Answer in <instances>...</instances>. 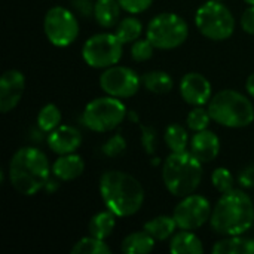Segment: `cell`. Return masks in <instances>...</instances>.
Masks as SVG:
<instances>
[{
  "mask_svg": "<svg viewBox=\"0 0 254 254\" xmlns=\"http://www.w3.org/2000/svg\"><path fill=\"white\" fill-rule=\"evenodd\" d=\"M179 91L185 103L193 107L208 104L213 97V88L210 80L198 71L186 73L180 80Z\"/></svg>",
  "mask_w": 254,
  "mask_h": 254,
  "instance_id": "cell-13",
  "label": "cell"
},
{
  "mask_svg": "<svg viewBox=\"0 0 254 254\" xmlns=\"http://www.w3.org/2000/svg\"><path fill=\"white\" fill-rule=\"evenodd\" d=\"M98 82L104 94L121 100L134 97L143 85L141 77L137 74L135 70L118 64L104 68L103 73L100 74Z\"/></svg>",
  "mask_w": 254,
  "mask_h": 254,
  "instance_id": "cell-11",
  "label": "cell"
},
{
  "mask_svg": "<svg viewBox=\"0 0 254 254\" xmlns=\"http://www.w3.org/2000/svg\"><path fill=\"white\" fill-rule=\"evenodd\" d=\"M127 150V140L124 138V135L121 134H113L103 146H101V152L104 156L107 158H118L121 155H124V152Z\"/></svg>",
  "mask_w": 254,
  "mask_h": 254,
  "instance_id": "cell-32",
  "label": "cell"
},
{
  "mask_svg": "<svg viewBox=\"0 0 254 254\" xmlns=\"http://www.w3.org/2000/svg\"><path fill=\"white\" fill-rule=\"evenodd\" d=\"M71 6L77 13H80L85 18H89L94 15L95 3L92 0H71Z\"/></svg>",
  "mask_w": 254,
  "mask_h": 254,
  "instance_id": "cell-35",
  "label": "cell"
},
{
  "mask_svg": "<svg viewBox=\"0 0 254 254\" xmlns=\"http://www.w3.org/2000/svg\"><path fill=\"white\" fill-rule=\"evenodd\" d=\"M170 252L174 254H201L204 253V246L199 237L192 231L182 229L171 237Z\"/></svg>",
  "mask_w": 254,
  "mask_h": 254,
  "instance_id": "cell-18",
  "label": "cell"
},
{
  "mask_svg": "<svg viewBox=\"0 0 254 254\" xmlns=\"http://www.w3.org/2000/svg\"><path fill=\"white\" fill-rule=\"evenodd\" d=\"M116 217L118 216L115 213H112L110 210L97 213L89 220V225H88L89 235L100 238V240H107L113 234V229L116 226Z\"/></svg>",
  "mask_w": 254,
  "mask_h": 254,
  "instance_id": "cell-23",
  "label": "cell"
},
{
  "mask_svg": "<svg viewBox=\"0 0 254 254\" xmlns=\"http://www.w3.org/2000/svg\"><path fill=\"white\" fill-rule=\"evenodd\" d=\"M155 46H153V43L147 39V37H144V39H137L135 42H132L131 43V58L134 60V61H137V63H144V61H147V60H150L152 57H153V52H155Z\"/></svg>",
  "mask_w": 254,
  "mask_h": 254,
  "instance_id": "cell-31",
  "label": "cell"
},
{
  "mask_svg": "<svg viewBox=\"0 0 254 254\" xmlns=\"http://www.w3.org/2000/svg\"><path fill=\"white\" fill-rule=\"evenodd\" d=\"M238 182L246 189L254 188V165H249L241 170V173L238 176Z\"/></svg>",
  "mask_w": 254,
  "mask_h": 254,
  "instance_id": "cell-37",
  "label": "cell"
},
{
  "mask_svg": "<svg viewBox=\"0 0 254 254\" xmlns=\"http://www.w3.org/2000/svg\"><path fill=\"white\" fill-rule=\"evenodd\" d=\"M211 185H213V188H214L217 192L226 193V192L235 189V188H234V185H235V177H234V174L231 173V170H228V168H225V167H219V168H216V170L213 171V174H211Z\"/></svg>",
  "mask_w": 254,
  "mask_h": 254,
  "instance_id": "cell-30",
  "label": "cell"
},
{
  "mask_svg": "<svg viewBox=\"0 0 254 254\" xmlns=\"http://www.w3.org/2000/svg\"><path fill=\"white\" fill-rule=\"evenodd\" d=\"M82 140V132L71 125H60L58 128L51 131L46 138L48 147L58 156L74 153L80 147Z\"/></svg>",
  "mask_w": 254,
  "mask_h": 254,
  "instance_id": "cell-15",
  "label": "cell"
},
{
  "mask_svg": "<svg viewBox=\"0 0 254 254\" xmlns=\"http://www.w3.org/2000/svg\"><path fill=\"white\" fill-rule=\"evenodd\" d=\"M140 132H141L140 141H141L143 150L149 156H153L156 153V149H158V132H156V129L149 127V125H140Z\"/></svg>",
  "mask_w": 254,
  "mask_h": 254,
  "instance_id": "cell-33",
  "label": "cell"
},
{
  "mask_svg": "<svg viewBox=\"0 0 254 254\" xmlns=\"http://www.w3.org/2000/svg\"><path fill=\"white\" fill-rule=\"evenodd\" d=\"M195 25L198 31L214 42L228 40L235 31V16L231 9L220 0H207L195 13Z\"/></svg>",
  "mask_w": 254,
  "mask_h": 254,
  "instance_id": "cell-6",
  "label": "cell"
},
{
  "mask_svg": "<svg viewBox=\"0 0 254 254\" xmlns=\"http://www.w3.org/2000/svg\"><path fill=\"white\" fill-rule=\"evenodd\" d=\"M141 82L146 91L158 95H164L171 92L174 88V80L170 73L162 70H152L141 76Z\"/></svg>",
  "mask_w": 254,
  "mask_h": 254,
  "instance_id": "cell-22",
  "label": "cell"
},
{
  "mask_svg": "<svg viewBox=\"0 0 254 254\" xmlns=\"http://www.w3.org/2000/svg\"><path fill=\"white\" fill-rule=\"evenodd\" d=\"M121 4L118 0H95L94 6V18L98 25L104 28L116 27L121 21Z\"/></svg>",
  "mask_w": 254,
  "mask_h": 254,
  "instance_id": "cell-20",
  "label": "cell"
},
{
  "mask_svg": "<svg viewBox=\"0 0 254 254\" xmlns=\"http://www.w3.org/2000/svg\"><path fill=\"white\" fill-rule=\"evenodd\" d=\"M25 91V76L22 71L10 68L1 74L0 79V112H12L21 101Z\"/></svg>",
  "mask_w": 254,
  "mask_h": 254,
  "instance_id": "cell-14",
  "label": "cell"
},
{
  "mask_svg": "<svg viewBox=\"0 0 254 254\" xmlns=\"http://www.w3.org/2000/svg\"><path fill=\"white\" fill-rule=\"evenodd\" d=\"M240 24H241V28L249 33V34H254V4H250L244 13L241 15V19H240Z\"/></svg>",
  "mask_w": 254,
  "mask_h": 254,
  "instance_id": "cell-36",
  "label": "cell"
},
{
  "mask_svg": "<svg viewBox=\"0 0 254 254\" xmlns=\"http://www.w3.org/2000/svg\"><path fill=\"white\" fill-rule=\"evenodd\" d=\"M211 115L208 112V109H204V106H196L193 107L188 116H186V125L190 131L198 132V131H204L208 129L210 122H211Z\"/></svg>",
  "mask_w": 254,
  "mask_h": 254,
  "instance_id": "cell-29",
  "label": "cell"
},
{
  "mask_svg": "<svg viewBox=\"0 0 254 254\" xmlns=\"http://www.w3.org/2000/svg\"><path fill=\"white\" fill-rule=\"evenodd\" d=\"M98 189L106 208L118 217L134 216L143 207L144 188L134 176L125 171L109 170L103 173Z\"/></svg>",
  "mask_w": 254,
  "mask_h": 254,
  "instance_id": "cell-2",
  "label": "cell"
},
{
  "mask_svg": "<svg viewBox=\"0 0 254 254\" xmlns=\"http://www.w3.org/2000/svg\"><path fill=\"white\" fill-rule=\"evenodd\" d=\"M177 223L173 216H156L150 220H147L143 226V229L153 237L156 241H167L170 240L177 229Z\"/></svg>",
  "mask_w": 254,
  "mask_h": 254,
  "instance_id": "cell-21",
  "label": "cell"
},
{
  "mask_svg": "<svg viewBox=\"0 0 254 254\" xmlns=\"http://www.w3.org/2000/svg\"><path fill=\"white\" fill-rule=\"evenodd\" d=\"M85 171V161L77 153L60 155L52 164V176L61 182H71L79 179Z\"/></svg>",
  "mask_w": 254,
  "mask_h": 254,
  "instance_id": "cell-17",
  "label": "cell"
},
{
  "mask_svg": "<svg viewBox=\"0 0 254 254\" xmlns=\"http://www.w3.org/2000/svg\"><path fill=\"white\" fill-rule=\"evenodd\" d=\"M220 1H223V0H220Z\"/></svg>",
  "mask_w": 254,
  "mask_h": 254,
  "instance_id": "cell-41",
  "label": "cell"
},
{
  "mask_svg": "<svg viewBox=\"0 0 254 254\" xmlns=\"http://www.w3.org/2000/svg\"><path fill=\"white\" fill-rule=\"evenodd\" d=\"M79 21L76 15L64 6H52L43 18L46 39L57 48L70 46L79 36Z\"/></svg>",
  "mask_w": 254,
  "mask_h": 254,
  "instance_id": "cell-10",
  "label": "cell"
},
{
  "mask_svg": "<svg viewBox=\"0 0 254 254\" xmlns=\"http://www.w3.org/2000/svg\"><path fill=\"white\" fill-rule=\"evenodd\" d=\"M246 91L250 97L254 98V73H252L246 80Z\"/></svg>",
  "mask_w": 254,
  "mask_h": 254,
  "instance_id": "cell-39",
  "label": "cell"
},
{
  "mask_svg": "<svg viewBox=\"0 0 254 254\" xmlns=\"http://www.w3.org/2000/svg\"><path fill=\"white\" fill-rule=\"evenodd\" d=\"M71 254H110L112 249L107 246L106 240L95 238L92 235L80 238L70 250Z\"/></svg>",
  "mask_w": 254,
  "mask_h": 254,
  "instance_id": "cell-28",
  "label": "cell"
},
{
  "mask_svg": "<svg viewBox=\"0 0 254 254\" xmlns=\"http://www.w3.org/2000/svg\"><path fill=\"white\" fill-rule=\"evenodd\" d=\"M244 1H246L247 4H254V0H244Z\"/></svg>",
  "mask_w": 254,
  "mask_h": 254,
  "instance_id": "cell-40",
  "label": "cell"
},
{
  "mask_svg": "<svg viewBox=\"0 0 254 254\" xmlns=\"http://www.w3.org/2000/svg\"><path fill=\"white\" fill-rule=\"evenodd\" d=\"M189 36V25L183 16L174 12H162L150 19L146 37L156 49L171 51L182 46Z\"/></svg>",
  "mask_w": 254,
  "mask_h": 254,
  "instance_id": "cell-8",
  "label": "cell"
},
{
  "mask_svg": "<svg viewBox=\"0 0 254 254\" xmlns=\"http://www.w3.org/2000/svg\"><path fill=\"white\" fill-rule=\"evenodd\" d=\"M155 238L144 229L127 235L122 241V252L125 254H149L155 249Z\"/></svg>",
  "mask_w": 254,
  "mask_h": 254,
  "instance_id": "cell-24",
  "label": "cell"
},
{
  "mask_svg": "<svg viewBox=\"0 0 254 254\" xmlns=\"http://www.w3.org/2000/svg\"><path fill=\"white\" fill-rule=\"evenodd\" d=\"M213 254H254V238L244 235H232L217 241L213 249Z\"/></svg>",
  "mask_w": 254,
  "mask_h": 254,
  "instance_id": "cell-19",
  "label": "cell"
},
{
  "mask_svg": "<svg viewBox=\"0 0 254 254\" xmlns=\"http://www.w3.org/2000/svg\"><path fill=\"white\" fill-rule=\"evenodd\" d=\"M60 182H61V180H58L57 177H54V179H49V180H48V183H46V186H45V190H46L48 193H54V192L58 189V186H60Z\"/></svg>",
  "mask_w": 254,
  "mask_h": 254,
  "instance_id": "cell-38",
  "label": "cell"
},
{
  "mask_svg": "<svg viewBox=\"0 0 254 254\" xmlns=\"http://www.w3.org/2000/svg\"><path fill=\"white\" fill-rule=\"evenodd\" d=\"M164 140L171 152H186L189 149V132L180 124H171L165 128Z\"/></svg>",
  "mask_w": 254,
  "mask_h": 254,
  "instance_id": "cell-26",
  "label": "cell"
},
{
  "mask_svg": "<svg viewBox=\"0 0 254 254\" xmlns=\"http://www.w3.org/2000/svg\"><path fill=\"white\" fill-rule=\"evenodd\" d=\"M211 213V202L204 195L190 193L188 196H183L182 201L176 205L173 217L179 229L195 231L202 228L207 222H210Z\"/></svg>",
  "mask_w": 254,
  "mask_h": 254,
  "instance_id": "cell-12",
  "label": "cell"
},
{
  "mask_svg": "<svg viewBox=\"0 0 254 254\" xmlns=\"http://www.w3.org/2000/svg\"><path fill=\"white\" fill-rule=\"evenodd\" d=\"M118 1L122 10L128 12L129 15L143 13L153 4V0H118Z\"/></svg>",
  "mask_w": 254,
  "mask_h": 254,
  "instance_id": "cell-34",
  "label": "cell"
},
{
  "mask_svg": "<svg viewBox=\"0 0 254 254\" xmlns=\"http://www.w3.org/2000/svg\"><path fill=\"white\" fill-rule=\"evenodd\" d=\"M189 152L202 164L213 162L220 153V138L210 129L198 131L192 135Z\"/></svg>",
  "mask_w": 254,
  "mask_h": 254,
  "instance_id": "cell-16",
  "label": "cell"
},
{
  "mask_svg": "<svg viewBox=\"0 0 254 254\" xmlns=\"http://www.w3.org/2000/svg\"><path fill=\"white\" fill-rule=\"evenodd\" d=\"M202 180V162L189 150L171 152L162 162V182L167 190L177 198L195 193Z\"/></svg>",
  "mask_w": 254,
  "mask_h": 254,
  "instance_id": "cell-4",
  "label": "cell"
},
{
  "mask_svg": "<svg viewBox=\"0 0 254 254\" xmlns=\"http://www.w3.org/2000/svg\"><path fill=\"white\" fill-rule=\"evenodd\" d=\"M124 54V43L115 33H97L86 39L82 48L83 61L92 68H107L118 64Z\"/></svg>",
  "mask_w": 254,
  "mask_h": 254,
  "instance_id": "cell-9",
  "label": "cell"
},
{
  "mask_svg": "<svg viewBox=\"0 0 254 254\" xmlns=\"http://www.w3.org/2000/svg\"><path fill=\"white\" fill-rule=\"evenodd\" d=\"M211 119L226 128H246L254 122V106L250 98L235 89L216 92L207 104Z\"/></svg>",
  "mask_w": 254,
  "mask_h": 254,
  "instance_id": "cell-5",
  "label": "cell"
},
{
  "mask_svg": "<svg viewBox=\"0 0 254 254\" xmlns=\"http://www.w3.org/2000/svg\"><path fill=\"white\" fill-rule=\"evenodd\" d=\"M113 33L118 36V39L124 45L132 43V42H135L137 39L141 37V34H143V22L137 16H125L116 24Z\"/></svg>",
  "mask_w": 254,
  "mask_h": 254,
  "instance_id": "cell-25",
  "label": "cell"
},
{
  "mask_svg": "<svg viewBox=\"0 0 254 254\" xmlns=\"http://www.w3.org/2000/svg\"><path fill=\"white\" fill-rule=\"evenodd\" d=\"M128 116V109L121 98L104 95L91 100L82 113L83 125L94 132L116 129Z\"/></svg>",
  "mask_w": 254,
  "mask_h": 254,
  "instance_id": "cell-7",
  "label": "cell"
},
{
  "mask_svg": "<svg viewBox=\"0 0 254 254\" xmlns=\"http://www.w3.org/2000/svg\"><path fill=\"white\" fill-rule=\"evenodd\" d=\"M254 223V204L243 189L222 193L213 207L210 225L219 235H244Z\"/></svg>",
  "mask_w": 254,
  "mask_h": 254,
  "instance_id": "cell-3",
  "label": "cell"
},
{
  "mask_svg": "<svg viewBox=\"0 0 254 254\" xmlns=\"http://www.w3.org/2000/svg\"><path fill=\"white\" fill-rule=\"evenodd\" d=\"M51 174L52 167L49 165L48 156L34 146L18 149L10 158L7 168L12 188L24 196H34L43 190Z\"/></svg>",
  "mask_w": 254,
  "mask_h": 254,
  "instance_id": "cell-1",
  "label": "cell"
},
{
  "mask_svg": "<svg viewBox=\"0 0 254 254\" xmlns=\"http://www.w3.org/2000/svg\"><path fill=\"white\" fill-rule=\"evenodd\" d=\"M61 119L63 116H61L60 107L54 103H49V104H45L39 110L37 118H36V125L42 132L49 134L51 131H54L55 128L61 125Z\"/></svg>",
  "mask_w": 254,
  "mask_h": 254,
  "instance_id": "cell-27",
  "label": "cell"
}]
</instances>
